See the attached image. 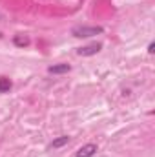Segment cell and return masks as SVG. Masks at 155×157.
Listing matches in <instances>:
<instances>
[{"mask_svg": "<svg viewBox=\"0 0 155 157\" xmlns=\"http://www.w3.org/2000/svg\"><path fill=\"white\" fill-rule=\"evenodd\" d=\"M71 33L77 39H88V37H93V35L102 33V28L100 26H77V28L71 29Z\"/></svg>", "mask_w": 155, "mask_h": 157, "instance_id": "6da1fadb", "label": "cell"}, {"mask_svg": "<svg viewBox=\"0 0 155 157\" xmlns=\"http://www.w3.org/2000/svg\"><path fill=\"white\" fill-rule=\"evenodd\" d=\"M100 49H102V44L100 42H93V44H88L84 48H78L77 53L80 57H91V55H97Z\"/></svg>", "mask_w": 155, "mask_h": 157, "instance_id": "7a4b0ae2", "label": "cell"}, {"mask_svg": "<svg viewBox=\"0 0 155 157\" xmlns=\"http://www.w3.org/2000/svg\"><path fill=\"white\" fill-rule=\"evenodd\" d=\"M95 152H97V144L88 143V144H84V146L78 150L75 157H91V155H95Z\"/></svg>", "mask_w": 155, "mask_h": 157, "instance_id": "3957f363", "label": "cell"}, {"mask_svg": "<svg viewBox=\"0 0 155 157\" xmlns=\"http://www.w3.org/2000/svg\"><path fill=\"white\" fill-rule=\"evenodd\" d=\"M70 70H71L70 64H55V66H49L47 68L49 73H68Z\"/></svg>", "mask_w": 155, "mask_h": 157, "instance_id": "277c9868", "label": "cell"}, {"mask_svg": "<svg viewBox=\"0 0 155 157\" xmlns=\"http://www.w3.org/2000/svg\"><path fill=\"white\" fill-rule=\"evenodd\" d=\"M68 143H70V137H68V135H62V137L55 139V141L49 144V148H51V150H55V148H60V146H64V144H68Z\"/></svg>", "mask_w": 155, "mask_h": 157, "instance_id": "5b68a950", "label": "cell"}, {"mask_svg": "<svg viewBox=\"0 0 155 157\" xmlns=\"http://www.w3.org/2000/svg\"><path fill=\"white\" fill-rule=\"evenodd\" d=\"M11 86H13L11 78H7V77H0V93H7V91L11 90Z\"/></svg>", "mask_w": 155, "mask_h": 157, "instance_id": "8992f818", "label": "cell"}, {"mask_svg": "<svg viewBox=\"0 0 155 157\" xmlns=\"http://www.w3.org/2000/svg\"><path fill=\"white\" fill-rule=\"evenodd\" d=\"M15 46H20V48H24V46H29V39L28 37H24V35H15Z\"/></svg>", "mask_w": 155, "mask_h": 157, "instance_id": "52a82bcc", "label": "cell"}, {"mask_svg": "<svg viewBox=\"0 0 155 157\" xmlns=\"http://www.w3.org/2000/svg\"><path fill=\"white\" fill-rule=\"evenodd\" d=\"M153 51H155V44L152 42V44L148 46V53H153Z\"/></svg>", "mask_w": 155, "mask_h": 157, "instance_id": "ba28073f", "label": "cell"}]
</instances>
